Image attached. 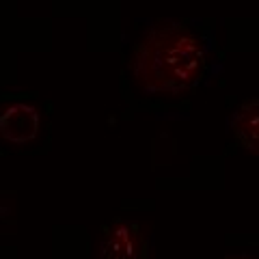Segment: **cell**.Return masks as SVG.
Instances as JSON below:
<instances>
[{"instance_id":"7a4b0ae2","label":"cell","mask_w":259,"mask_h":259,"mask_svg":"<svg viewBox=\"0 0 259 259\" xmlns=\"http://www.w3.org/2000/svg\"><path fill=\"white\" fill-rule=\"evenodd\" d=\"M147 242L134 223L119 221L104 229L97 244V259H145Z\"/></svg>"},{"instance_id":"6da1fadb","label":"cell","mask_w":259,"mask_h":259,"mask_svg":"<svg viewBox=\"0 0 259 259\" xmlns=\"http://www.w3.org/2000/svg\"><path fill=\"white\" fill-rule=\"evenodd\" d=\"M203 67L201 41L180 22H158L134 46L132 76L145 93L180 95L199 82Z\"/></svg>"},{"instance_id":"277c9868","label":"cell","mask_w":259,"mask_h":259,"mask_svg":"<svg viewBox=\"0 0 259 259\" xmlns=\"http://www.w3.org/2000/svg\"><path fill=\"white\" fill-rule=\"evenodd\" d=\"M231 132L244 151L259 156V95L242 102L231 117Z\"/></svg>"},{"instance_id":"3957f363","label":"cell","mask_w":259,"mask_h":259,"mask_svg":"<svg viewBox=\"0 0 259 259\" xmlns=\"http://www.w3.org/2000/svg\"><path fill=\"white\" fill-rule=\"evenodd\" d=\"M39 130H41V112L32 104L15 102L0 112V136L11 145L18 147L30 145L39 136Z\"/></svg>"},{"instance_id":"5b68a950","label":"cell","mask_w":259,"mask_h":259,"mask_svg":"<svg viewBox=\"0 0 259 259\" xmlns=\"http://www.w3.org/2000/svg\"><path fill=\"white\" fill-rule=\"evenodd\" d=\"M225 259H257V257H250V255H231V257H225Z\"/></svg>"}]
</instances>
